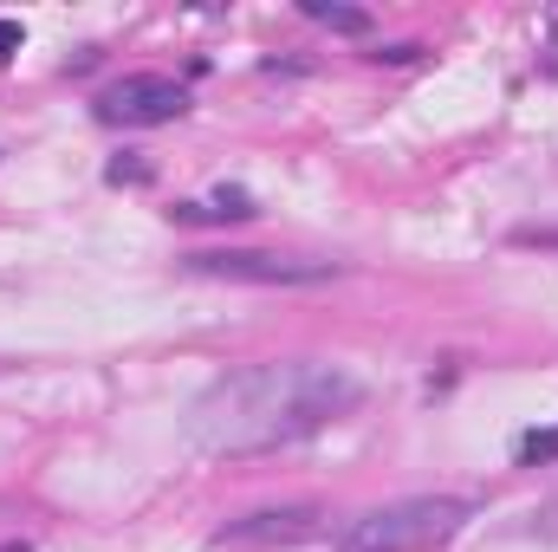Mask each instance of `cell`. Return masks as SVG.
<instances>
[{
    "mask_svg": "<svg viewBox=\"0 0 558 552\" xmlns=\"http://www.w3.org/2000/svg\"><path fill=\"white\" fill-rule=\"evenodd\" d=\"M221 215H228V221H247V215H254V195H247V189H221V195H215V221H221Z\"/></svg>",
    "mask_w": 558,
    "mask_h": 552,
    "instance_id": "ba28073f",
    "label": "cell"
},
{
    "mask_svg": "<svg viewBox=\"0 0 558 552\" xmlns=\"http://www.w3.org/2000/svg\"><path fill=\"white\" fill-rule=\"evenodd\" d=\"M357 404H364V384L344 364L274 358V364H247V371L215 377L189 410V435L202 455L254 461V455H279V448L331 429Z\"/></svg>",
    "mask_w": 558,
    "mask_h": 552,
    "instance_id": "6da1fadb",
    "label": "cell"
},
{
    "mask_svg": "<svg viewBox=\"0 0 558 552\" xmlns=\"http://www.w3.org/2000/svg\"><path fill=\"white\" fill-rule=\"evenodd\" d=\"M189 267L208 279H241V286H318V279H338V261H286V254H254V248L189 254Z\"/></svg>",
    "mask_w": 558,
    "mask_h": 552,
    "instance_id": "3957f363",
    "label": "cell"
},
{
    "mask_svg": "<svg viewBox=\"0 0 558 552\" xmlns=\"http://www.w3.org/2000/svg\"><path fill=\"white\" fill-rule=\"evenodd\" d=\"M468 520H474L468 501H454V494H416V501H390V507H371L364 520H351L338 552H422V547L454 540Z\"/></svg>",
    "mask_w": 558,
    "mask_h": 552,
    "instance_id": "7a4b0ae2",
    "label": "cell"
},
{
    "mask_svg": "<svg viewBox=\"0 0 558 552\" xmlns=\"http://www.w3.org/2000/svg\"><path fill=\"white\" fill-rule=\"evenodd\" d=\"M318 527H325L318 507H267V514L228 520L221 540H234V547H292V540H312Z\"/></svg>",
    "mask_w": 558,
    "mask_h": 552,
    "instance_id": "5b68a950",
    "label": "cell"
},
{
    "mask_svg": "<svg viewBox=\"0 0 558 552\" xmlns=\"http://www.w3.org/2000/svg\"><path fill=\"white\" fill-rule=\"evenodd\" d=\"M520 468H546V461H558V422L553 429H533V435H520Z\"/></svg>",
    "mask_w": 558,
    "mask_h": 552,
    "instance_id": "52a82bcc",
    "label": "cell"
},
{
    "mask_svg": "<svg viewBox=\"0 0 558 552\" xmlns=\"http://www.w3.org/2000/svg\"><path fill=\"white\" fill-rule=\"evenodd\" d=\"M189 111V92L175 79H156V72H137L124 85H111L98 98V118L105 124H124V131H149V124H175Z\"/></svg>",
    "mask_w": 558,
    "mask_h": 552,
    "instance_id": "277c9868",
    "label": "cell"
},
{
    "mask_svg": "<svg viewBox=\"0 0 558 552\" xmlns=\"http://www.w3.org/2000/svg\"><path fill=\"white\" fill-rule=\"evenodd\" d=\"M20 39H26V33H20V20H0V59H13V52H20Z\"/></svg>",
    "mask_w": 558,
    "mask_h": 552,
    "instance_id": "9c48e42d",
    "label": "cell"
},
{
    "mask_svg": "<svg viewBox=\"0 0 558 552\" xmlns=\"http://www.w3.org/2000/svg\"><path fill=\"white\" fill-rule=\"evenodd\" d=\"M305 20L338 26V33H364V26H371V13H357V7H331V0H305Z\"/></svg>",
    "mask_w": 558,
    "mask_h": 552,
    "instance_id": "8992f818",
    "label": "cell"
}]
</instances>
